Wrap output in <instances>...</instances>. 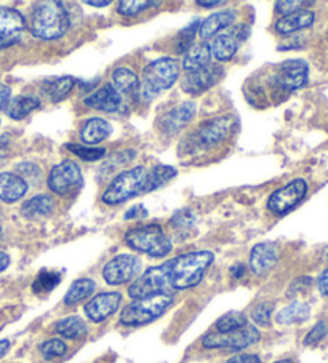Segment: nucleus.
Instances as JSON below:
<instances>
[{"label": "nucleus", "mask_w": 328, "mask_h": 363, "mask_svg": "<svg viewBox=\"0 0 328 363\" xmlns=\"http://www.w3.org/2000/svg\"><path fill=\"white\" fill-rule=\"evenodd\" d=\"M214 261V255L207 250L202 252H191L176 256L170 259V286L175 290H189V288L197 286L208 267Z\"/></svg>", "instance_id": "nucleus-1"}, {"label": "nucleus", "mask_w": 328, "mask_h": 363, "mask_svg": "<svg viewBox=\"0 0 328 363\" xmlns=\"http://www.w3.org/2000/svg\"><path fill=\"white\" fill-rule=\"evenodd\" d=\"M69 13L65 4L50 0L37 4L31 18V33L42 40H56L65 35L69 29Z\"/></svg>", "instance_id": "nucleus-2"}, {"label": "nucleus", "mask_w": 328, "mask_h": 363, "mask_svg": "<svg viewBox=\"0 0 328 363\" xmlns=\"http://www.w3.org/2000/svg\"><path fill=\"white\" fill-rule=\"evenodd\" d=\"M180 77V65L173 58H159L144 67L143 77L140 80V95L144 101H153L170 86H173Z\"/></svg>", "instance_id": "nucleus-3"}, {"label": "nucleus", "mask_w": 328, "mask_h": 363, "mask_svg": "<svg viewBox=\"0 0 328 363\" xmlns=\"http://www.w3.org/2000/svg\"><path fill=\"white\" fill-rule=\"evenodd\" d=\"M173 304V296L170 293H160V295L135 299L133 303L125 306L121 314V323L125 327H141L157 320L168 311Z\"/></svg>", "instance_id": "nucleus-4"}, {"label": "nucleus", "mask_w": 328, "mask_h": 363, "mask_svg": "<svg viewBox=\"0 0 328 363\" xmlns=\"http://www.w3.org/2000/svg\"><path fill=\"white\" fill-rule=\"evenodd\" d=\"M125 243L135 252L153 256V258H165L172 252V242L163 233V229L157 224L149 226H140L129 230L125 234Z\"/></svg>", "instance_id": "nucleus-5"}, {"label": "nucleus", "mask_w": 328, "mask_h": 363, "mask_svg": "<svg viewBox=\"0 0 328 363\" xmlns=\"http://www.w3.org/2000/svg\"><path fill=\"white\" fill-rule=\"evenodd\" d=\"M148 170L144 167H135L131 170L122 172L111 181L103 194V202L106 205H119L125 200L144 192L146 186Z\"/></svg>", "instance_id": "nucleus-6"}, {"label": "nucleus", "mask_w": 328, "mask_h": 363, "mask_svg": "<svg viewBox=\"0 0 328 363\" xmlns=\"http://www.w3.org/2000/svg\"><path fill=\"white\" fill-rule=\"evenodd\" d=\"M170 267H172V262L167 261L138 275L129 288V296L133 299H143L167 293V288L170 286Z\"/></svg>", "instance_id": "nucleus-7"}, {"label": "nucleus", "mask_w": 328, "mask_h": 363, "mask_svg": "<svg viewBox=\"0 0 328 363\" xmlns=\"http://www.w3.org/2000/svg\"><path fill=\"white\" fill-rule=\"evenodd\" d=\"M260 341V331L253 325H247L241 330L231 331V333H208L202 340V346L205 349H228L242 350Z\"/></svg>", "instance_id": "nucleus-8"}, {"label": "nucleus", "mask_w": 328, "mask_h": 363, "mask_svg": "<svg viewBox=\"0 0 328 363\" xmlns=\"http://www.w3.org/2000/svg\"><path fill=\"white\" fill-rule=\"evenodd\" d=\"M141 271V261L135 255H117L107 261L103 269V277L109 285H124L135 280Z\"/></svg>", "instance_id": "nucleus-9"}, {"label": "nucleus", "mask_w": 328, "mask_h": 363, "mask_svg": "<svg viewBox=\"0 0 328 363\" xmlns=\"http://www.w3.org/2000/svg\"><path fill=\"white\" fill-rule=\"evenodd\" d=\"M82 186L80 167L72 160H62L48 174L50 191L58 196H67Z\"/></svg>", "instance_id": "nucleus-10"}, {"label": "nucleus", "mask_w": 328, "mask_h": 363, "mask_svg": "<svg viewBox=\"0 0 328 363\" xmlns=\"http://www.w3.org/2000/svg\"><path fill=\"white\" fill-rule=\"evenodd\" d=\"M307 194V183L305 179H293L292 183L285 184L280 189L270 194L268 200V210L274 215H287L293 210Z\"/></svg>", "instance_id": "nucleus-11"}, {"label": "nucleus", "mask_w": 328, "mask_h": 363, "mask_svg": "<svg viewBox=\"0 0 328 363\" xmlns=\"http://www.w3.org/2000/svg\"><path fill=\"white\" fill-rule=\"evenodd\" d=\"M307 76L309 66L305 60H288L277 67L274 85L282 91L292 93L307 84Z\"/></svg>", "instance_id": "nucleus-12"}, {"label": "nucleus", "mask_w": 328, "mask_h": 363, "mask_svg": "<svg viewBox=\"0 0 328 363\" xmlns=\"http://www.w3.org/2000/svg\"><path fill=\"white\" fill-rule=\"evenodd\" d=\"M24 30H26V20L20 11L10 7H0V50L20 42Z\"/></svg>", "instance_id": "nucleus-13"}, {"label": "nucleus", "mask_w": 328, "mask_h": 363, "mask_svg": "<svg viewBox=\"0 0 328 363\" xmlns=\"http://www.w3.org/2000/svg\"><path fill=\"white\" fill-rule=\"evenodd\" d=\"M250 29L247 26H239L229 29L226 34H219L214 37L210 43L212 58L218 61H231L234 58L239 45L247 39Z\"/></svg>", "instance_id": "nucleus-14"}, {"label": "nucleus", "mask_w": 328, "mask_h": 363, "mask_svg": "<svg viewBox=\"0 0 328 363\" xmlns=\"http://www.w3.org/2000/svg\"><path fill=\"white\" fill-rule=\"evenodd\" d=\"M122 303V295L117 291H106L99 293L98 296L92 298L90 301L85 304V315L88 320L93 323H101L114 315L116 312L121 308Z\"/></svg>", "instance_id": "nucleus-15"}, {"label": "nucleus", "mask_w": 328, "mask_h": 363, "mask_svg": "<svg viewBox=\"0 0 328 363\" xmlns=\"http://www.w3.org/2000/svg\"><path fill=\"white\" fill-rule=\"evenodd\" d=\"M232 127H234V121L229 116H222L202 123L194 136L200 146L213 147L229 136Z\"/></svg>", "instance_id": "nucleus-16"}, {"label": "nucleus", "mask_w": 328, "mask_h": 363, "mask_svg": "<svg viewBox=\"0 0 328 363\" xmlns=\"http://www.w3.org/2000/svg\"><path fill=\"white\" fill-rule=\"evenodd\" d=\"M222 77L223 67L210 62V65L199 69V71L189 72L185 82H182V90L189 93V95H200V93L212 89L213 85H217Z\"/></svg>", "instance_id": "nucleus-17"}, {"label": "nucleus", "mask_w": 328, "mask_h": 363, "mask_svg": "<svg viewBox=\"0 0 328 363\" xmlns=\"http://www.w3.org/2000/svg\"><path fill=\"white\" fill-rule=\"evenodd\" d=\"M279 261V247L274 242L258 243L250 252V269L256 275H266Z\"/></svg>", "instance_id": "nucleus-18"}, {"label": "nucleus", "mask_w": 328, "mask_h": 363, "mask_svg": "<svg viewBox=\"0 0 328 363\" xmlns=\"http://www.w3.org/2000/svg\"><path fill=\"white\" fill-rule=\"evenodd\" d=\"M85 104L88 108L103 112H117L121 111L124 106V99L121 93L114 89V85L106 84L101 86V89L90 93V95L85 98Z\"/></svg>", "instance_id": "nucleus-19"}, {"label": "nucleus", "mask_w": 328, "mask_h": 363, "mask_svg": "<svg viewBox=\"0 0 328 363\" xmlns=\"http://www.w3.org/2000/svg\"><path fill=\"white\" fill-rule=\"evenodd\" d=\"M194 116H195V104L192 101L181 103L162 117L160 121L162 131L167 135L178 133V131H181L189 122L192 121Z\"/></svg>", "instance_id": "nucleus-20"}, {"label": "nucleus", "mask_w": 328, "mask_h": 363, "mask_svg": "<svg viewBox=\"0 0 328 363\" xmlns=\"http://www.w3.org/2000/svg\"><path fill=\"white\" fill-rule=\"evenodd\" d=\"M28 181L15 173H0V200L5 203H15L28 192Z\"/></svg>", "instance_id": "nucleus-21"}, {"label": "nucleus", "mask_w": 328, "mask_h": 363, "mask_svg": "<svg viewBox=\"0 0 328 363\" xmlns=\"http://www.w3.org/2000/svg\"><path fill=\"white\" fill-rule=\"evenodd\" d=\"M314 20H315L314 11L300 10V11H295V13H292V15L282 16L280 20L275 23V30L280 35H292L295 33H298V30H301V29L312 26Z\"/></svg>", "instance_id": "nucleus-22"}, {"label": "nucleus", "mask_w": 328, "mask_h": 363, "mask_svg": "<svg viewBox=\"0 0 328 363\" xmlns=\"http://www.w3.org/2000/svg\"><path fill=\"white\" fill-rule=\"evenodd\" d=\"M234 21H236V13L232 10L218 11V13L208 16L204 23H200L197 34L200 35L202 40H208L210 37H214L226 28H231Z\"/></svg>", "instance_id": "nucleus-23"}, {"label": "nucleus", "mask_w": 328, "mask_h": 363, "mask_svg": "<svg viewBox=\"0 0 328 363\" xmlns=\"http://www.w3.org/2000/svg\"><path fill=\"white\" fill-rule=\"evenodd\" d=\"M112 127L109 122H106L104 118L92 117L84 122L80 127V140L85 144H98L104 141L107 136L111 135Z\"/></svg>", "instance_id": "nucleus-24"}, {"label": "nucleus", "mask_w": 328, "mask_h": 363, "mask_svg": "<svg viewBox=\"0 0 328 363\" xmlns=\"http://www.w3.org/2000/svg\"><path fill=\"white\" fill-rule=\"evenodd\" d=\"M112 82H114V89L121 93L124 96L133 95L138 93L140 89V79H138L136 74L131 71L130 67H117L114 72H112Z\"/></svg>", "instance_id": "nucleus-25"}, {"label": "nucleus", "mask_w": 328, "mask_h": 363, "mask_svg": "<svg viewBox=\"0 0 328 363\" xmlns=\"http://www.w3.org/2000/svg\"><path fill=\"white\" fill-rule=\"evenodd\" d=\"M55 331L66 340H82L87 336V323L77 315H69L55 323Z\"/></svg>", "instance_id": "nucleus-26"}, {"label": "nucleus", "mask_w": 328, "mask_h": 363, "mask_svg": "<svg viewBox=\"0 0 328 363\" xmlns=\"http://www.w3.org/2000/svg\"><path fill=\"white\" fill-rule=\"evenodd\" d=\"M40 108V99L35 96H15L7 104V116L13 121H23L31 112Z\"/></svg>", "instance_id": "nucleus-27"}, {"label": "nucleus", "mask_w": 328, "mask_h": 363, "mask_svg": "<svg viewBox=\"0 0 328 363\" xmlns=\"http://www.w3.org/2000/svg\"><path fill=\"white\" fill-rule=\"evenodd\" d=\"M210 62H212L210 47H208L207 43H200V45L192 47L185 55V60H182V67H185V71L189 74V72L199 71V69L208 66Z\"/></svg>", "instance_id": "nucleus-28"}, {"label": "nucleus", "mask_w": 328, "mask_h": 363, "mask_svg": "<svg viewBox=\"0 0 328 363\" xmlns=\"http://www.w3.org/2000/svg\"><path fill=\"white\" fill-rule=\"evenodd\" d=\"M53 210H55V202L53 199L48 196H35L33 199L26 200L21 206L23 216L29 218V220L48 216L50 213H53Z\"/></svg>", "instance_id": "nucleus-29"}, {"label": "nucleus", "mask_w": 328, "mask_h": 363, "mask_svg": "<svg viewBox=\"0 0 328 363\" xmlns=\"http://www.w3.org/2000/svg\"><path fill=\"white\" fill-rule=\"evenodd\" d=\"M309 314H311V308H309L307 303L293 301L279 311V314L275 315V320L280 325H293L305 322Z\"/></svg>", "instance_id": "nucleus-30"}, {"label": "nucleus", "mask_w": 328, "mask_h": 363, "mask_svg": "<svg viewBox=\"0 0 328 363\" xmlns=\"http://www.w3.org/2000/svg\"><path fill=\"white\" fill-rule=\"evenodd\" d=\"M97 290V284L92 279H79L75 280L74 284L69 286V290L65 296V304L66 306H75L82 301H85L87 298L93 295V291Z\"/></svg>", "instance_id": "nucleus-31"}, {"label": "nucleus", "mask_w": 328, "mask_h": 363, "mask_svg": "<svg viewBox=\"0 0 328 363\" xmlns=\"http://www.w3.org/2000/svg\"><path fill=\"white\" fill-rule=\"evenodd\" d=\"M178 172L175 170L173 167H167V165H157L153 170L148 172V179H146V186H144V192L149 191H155L159 187H163L172 181Z\"/></svg>", "instance_id": "nucleus-32"}, {"label": "nucleus", "mask_w": 328, "mask_h": 363, "mask_svg": "<svg viewBox=\"0 0 328 363\" xmlns=\"http://www.w3.org/2000/svg\"><path fill=\"white\" fill-rule=\"evenodd\" d=\"M247 325L248 320L242 312L231 311L228 314L218 318L217 323H214V331H217V333H231V331L241 330L244 327H247Z\"/></svg>", "instance_id": "nucleus-33"}, {"label": "nucleus", "mask_w": 328, "mask_h": 363, "mask_svg": "<svg viewBox=\"0 0 328 363\" xmlns=\"http://www.w3.org/2000/svg\"><path fill=\"white\" fill-rule=\"evenodd\" d=\"M75 82L72 77H58V79L50 80V82L45 85V93L52 98L53 103H58V101H62V99L72 91Z\"/></svg>", "instance_id": "nucleus-34"}, {"label": "nucleus", "mask_w": 328, "mask_h": 363, "mask_svg": "<svg viewBox=\"0 0 328 363\" xmlns=\"http://www.w3.org/2000/svg\"><path fill=\"white\" fill-rule=\"evenodd\" d=\"M61 274L53 272V271H40L37 275L34 284H33V291L37 295H45V293L53 291L56 286L60 285L61 281Z\"/></svg>", "instance_id": "nucleus-35"}, {"label": "nucleus", "mask_w": 328, "mask_h": 363, "mask_svg": "<svg viewBox=\"0 0 328 363\" xmlns=\"http://www.w3.org/2000/svg\"><path fill=\"white\" fill-rule=\"evenodd\" d=\"M199 26L200 23L199 20H194L189 26H186L185 29L181 30V33L178 34V37H176V42H175V52L176 53H187L189 50H191L192 43H194V37L195 34L199 33Z\"/></svg>", "instance_id": "nucleus-36"}, {"label": "nucleus", "mask_w": 328, "mask_h": 363, "mask_svg": "<svg viewBox=\"0 0 328 363\" xmlns=\"http://www.w3.org/2000/svg\"><path fill=\"white\" fill-rule=\"evenodd\" d=\"M66 147L72 154L77 155L79 159L85 162H97L106 155L104 147H87V146H80V144H67Z\"/></svg>", "instance_id": "nucleus-37"}, {"label": "nucleus", "mask_w": 328, "mask_h": 363, "mask_svg": "<svg viewBox=\"0 0 328 363\" xmlns=\"http://www.w3.org/2000/svg\"><path fill=\"white\" fill-rule=\"evenodd\" d=\"M40 354L43 355V359L47 360H53V359H58V357H62L67 352V346L65 341L58 340V337H55V340H48L45 342L40 344Z\"/></svg>", "instance_id": "nucleus-38"}, {"label": "nucleus", "mask_w": 328, "mask_h": 363, "mask_svg": "<svg viewBox=\"0 0 328 363\" xmlns=\"http://www.w3.org/2000/svg\"><path fill=\"white\" fill-rule=\"evenodd\" d=\"M155 2H136V0H122V2L117 4V11L124 16H135L141 11L154 7Z\"/></svg>", "instance_id": "nucleus-39"}, {"label": "nucleus", "mask_w": 328, "mask_h": 363, "mask_svg": "<svg viewBox=\"0 0 328 363\" xmlns=\"http://www.w3.org/2000/svg\"><path fill=\"white\" fill-rule=\"evenodd\" d=\"M195 224V216L192 215V211L189 210H180L175 213V216L172 218V226L173 229L180 230V233H189L194 228Z\"/></svg>", "instance_id": "nucleus-40"}, {"label": "nucleus", "mask_w": 328, "mask_h": 363, "mask_svg": "<svg viewBox=\"0 0 328 363\" xmlns=\"http://www.w3.org/2000/svg\"><path fill=\"white\" fill-rule=\"evenodd\" d=\"M273 311H274V304L273 303H260L256 304L253 309H251V318H253V322L256 325H268L270 320V315H273Z\"/></svg>", "instance_id": "nucleus-41"}, {"label": "nucleus", "mask_w": 328, "mask_h": 363, "mask_svg": "<svg viewBox=\"0 0 328 363\" xmlns=\"http://www.w3.org/2000/svg\"><path fill=\"white\" fill-rule=\"evenodd\" d=\"M327 333H328V325L327 322L320 320L314 325L311 331H309L307 336L305 337V344L306 346H315V344H319L322 340H324Z\"/></svg>", "instance_id": "nucleus-42"}, {"label": "nucleus", "mask_w": 328, "mask_h": 363, "mask_svg": "<svg viewBox=\"0 0 328 363\" xmlns=\"http://www.w3.org/2000/svg\"><path fill=\"white\" fill-rule=\"evenodd\" d=\"M306 5H311L309 2H300V0H292V2H277L275 4V10L282 13L283 16L292 15L295 11L302 10L301 7H306Z\"/></svg>", "instance_id": "nucleus-43"}, {"label": "nucleus", "mask_w": 328, "mask_h": 363, "mask_svg": "<svg viewBox=\"0 0 328 363\" xmlns=\"http://www.w3.org/2000/svg\"><path fill=\"white\" fill-rule=\"evenodd\" d=\"M226 363H261L260 357L255 354H239L236 357H232Z\"/></svg>", "instance_id": "nucleus-44"}, {"label": "nucleus", "mask_w": 328, "mask_h": 363, "mask_svg": "<svg viewBox=\"0 0 328 363\" xmlns=\"http://www.w3.org/2000/svg\"><path fill=\"white\" fill-rule=\"evenodd\" d=\"M10 99H11L10 86L0 82V109L7 108V104L10 103Z\"/></svg>", "instance_id": "nucleus-45"}, {"label": "nucleus", "mask_w": 328, "mask_h": 363, "mask_svg": "<svg viewBox=\"0 0 328 363\" xmlns=\"http://www.w3.org/2000/svg\"><path fill=\"white\" fill-rule=\"evenodd\" d=\"M317 286H319V291L322 293V295L328 296V267L325 269L324 272H322V274L319 275Z\"/></svg>", "instance_id": "nucleus-46"}, {"label": "nucleus", "mask_w": 328, "mask_h": 363, "mask_svg": "<svg viewBox=\"0 0 328 363\" xmlns=\"http://www.w3.org/2000/svg\"><path fill=\"white\" fill-rule=\"evenodd\" d=\"M10 154V138L9 135L0 136V162Z\"/></svg>", "instance_id": "nucleus-47"}, {"label": "nucleus", "mask_w": 328, "mask_h": 363, "mask_svg": "<svg viewBox=\"0 0 328 363\" xmlns=\"http://www.w3.org/2000/svg\"><path fill=\"white\" fill-rule=\"evenodd\" d=\"M244 274H245V266L244 264H234V266L231 267V275L234 279L244 277Z\"/></svg>", "instance_id": "nucleus-48"}, {"label": "nucleus", "mask_w": 328, "mask_h": 363, "mask_svg": "<svg viewBox=\"0 0 328 363\" xmlns=\"http://www.w3.org/2000/svg\"><path fill=\"white\" fill-rule=\"evenodd\" d=\"M9 266H10V256L7 253L0 252V272H4Z\"/></svg>", "instance_id": "nucleus-49"}, {"label": "nucleus", "mask_w": 328, "mask_h": 363, "mask_svg": "<svg viewBox=\"0 0 328 363\" xmlns=\"http://www.w3.org/2000/svg\"><path fill=\"white\" fill-rule=\"evenodd\" d=\"M223 2H219V0H214V2H202V0H199L197 5L199 7H204V9H214L218 7V5H222Z\"/></svg>", "instance_id": "nucleus-50"}, {"label": "nucleus", "mask_w": 328, "mask_h": 363, "mask_svg": "<svg viewBox=\"0 0 328 363\" xmlns=\"http://www.w3.org/2000/svg\"><path fill=\"white\" fill-rule=\"evenodd\" d=\"M9 349H10V341H7V340L0 341V359H2V357L9 352Z\"/></svg>", "instance_id": "nucleus-51"}, {"label": "nucleus", "mask_w": 328, "mask_h": 363, "mask_svg": "<svg viewBox=\"0 0 328 363\" xmlns=\"http://www.w3.org/2000/svg\"><path fill=\"white\" fill-rule=\"evenodd\" d=\"M87 5H90V7H107V5H111V2H107V0H104V2H93V0H87L85 2Z\"/></svg>", "instance_id": "nucleus-52"}, {"label": "nucleus", "mask_w": 328, "mask_h": 363, "mask_svg": "<svg viewBox=\"0 0 328 363\" xmlns=\"http://www.w3.org/2000/svg\"><path fill=\"white\" fill-rule=\"evenodd\" d=\"M275 363H293V360H290V359H282V360H277Z\"/></svg>", "instance_id": "nucleus-53"}]
</instances>
